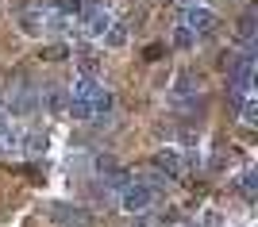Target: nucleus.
<instances>
[{
  "label": "nucleus",
  "mask_w": 258,
  "mask_h": 227,
  "mask_svg": "<svg viewBox=\"0 0 258 227\" xmlns=\"http://www.w3.org/2000/svg\"><path fill=\"white\" fill-rule=\"evenodd\" d=\"M116 193H119V208H123V212L143 216V212L158 200V185H154V181H143V177H127Z\"/></svg>",
  "instance_id": "f257e3e1"
},
{
  "label": "nucleus",
  "mask_w": 258,
  "mask_h": 227,
  "mask_svg": "<svg viewBox=\"0 0 258 227\" xmlns=\"http://www.w3.org/2000/svg\"><path fill=\"white\" fill-rule=\"evenodd\" d=\"M39 108V85L31 77H16L8 81V93H4V112L12 116H27V112Z\"/></svg>",
  "instance_id": "f03ea898"
},
{
  "label": "nucleus",
  "mask_w": 258,
  "mask_h": 227,
  "mask_svg": "<svg viewBox=\"0 0 258 227\" xmlns=\"http://www.w3.org/2000/svg\"><path fill=\"white\" fill-rule=\"evenodd\" d=\"M181 23L197 35V39H201V35H212L216 31V12L208 8V4H189L185 16H181Z\"/></svg>",
  "instance_id": "7ed1b4c3"
},
{
  "label": "nucleus",
  "mask_w": 258,
  "mask_h": 227,
  "mask_svg": "<svg viewBox=\"0 0 258 227\" xmlns=\"http://www.w3.org/2000/svg\"><path fill=\"white\" fill-rule=\"evenodd\" d=\"M46 216H50L54 227H89V212L77 204H50Z\"/></svg>",
  "instance_id": "20e7f679"
},
{
  "label": "nucleus",
  "mask_w": 258,
  "mask_h": 227,
  "mask_svg": "<svg viewBox=\"0 0 258 227\" xmlns=\"http://www.w3.org/2000/svg\"><path fill=\"white\" fill-rule=\"evenodd\" d=\"M250 81H254V58L243 54V58H235V65H231V89H235V97L247 93Z\"/></svg>",
  "instance_id": "39448f33"
},
{
  "label": "nucleus",
  "mask_w": 258,
  "mask_h": 227,
  "mask_svg": "<svg viewBox=\"0 0 258 227\" xmlns=\"http://www.w3.org/2000/svg\"><path fill=\"white\" fill-rule=\"evenodd\" d=\"M181 154L177 150H158L154 154V166H158V173H166V177H177V173H181Z\"/></svg>",
  "instance_id": "423d86ee"
},
{
  "label": "nucleus",
  "mask_w": 258,
  "mask_h": 227,
  "mask_svg": "<svg viewBox=\"0 0 258 227\" xmlns=\"http://www.w3.org/2000/svg\"><path fill=\"white\" fill-rule=\"evenodd\" d=\"M112 108H116V93L100 85V93H97V104H93V119H108V116H112Z\"/></svg>",
  "instance_id": "0eeeda50"
},
{
  "label": "nucleus",
  "mask_w": 258,
  "mask_h": 227,
  "mask_svg": "<svg viewBox=\"0 0 258 227\" xmlns=\"http://www.w3.org/2000/svg\"><path fill=\"white\" fill-rule=\"evenodd\" d=\"M23 146H27V154H46V146H50V135H46V131H27Z\"/></svg>",
  "instance_id": "6e6552de"
},
{
  "label": "nucleus",
  "mask_w": 258,
  "mask_h": 227,
  "mask_svg": "<svg viewBox=\"0 0 258 227\" xmlns=\"http://www.w3.org/2000/svg\"><path fill=\"white\" fill-rule=\"evenodd\" d=\"M254 189H258V170L247 166L243 177H239V193H243V200H254Z\"/></svg>",
  "instance_id": "1a4fd4ad"
},
{
  "label": "nucleus",
  "mask_w": 258,
  "mask_h": 227,
  "mask_svg": "<svg viewBox=\"0 0 258 227\" xmlns=\"http://www.w3.org/2000/svg\"><path fill=\"white\" fill-rule=\"evenodd\" d=\"M39 100H43V108H50V112L66 108V93H62V89H46V93L39 89Z\"/></svg>",
  "instance_id": "9d476101"
},
{
  "label": "nucleus",
  "mask_w": 258,
  "mask_h": 227,
  "mask_svg": "<svg viewBox=\"0 0 258 227\" xmlns=\"http://www.w3.org/2000/svg\"><path fill=\"white\" fill-rule=\"evenodd\" d=\"M100 39H104V46H123V43H127V27L112 20V27H108V31L100 35Z\"/></svg>",
  "instance_id": "9b49d317"
},
{
  "label": "nucleus",
  "mask_w": 258,
  "mask_h": 227,
  "mask_svg": "<svg viewBox=\"0 0 258 227\" xmlns=\"http://www.w3.org/2000/svg\"><path fill=\"white\" fill-rule=\"evenodd\" d=\"M197 93V77L193 73H177V81H173V97H193Z\"/></svg>",
  "instance_id": "f8f14e48"
},
{
  "label": "nucleus",
  "mask_w": 258,
  "mask_h": 227,
  "mask_svg": "<svg viewBox=\"0 0 258 227\" xmlns=\"http://www.w3.org/2000/svg\"><path fill=\"white\" fill-rule=\"evenodd\" d=\"M173 46H181V50H189V46H197V35L189 31V27H173Z\"/></svg>",
  "instance_id": "ddd939ff"
},
{
  "label": "nucleus",
  "mask_w": 258,
  "mask_h": 227,
  "mask_svg": "<svg viewBox=\"0 0 258 227\" xmlns=\"http://www.w3.org/2000/svg\"><path fill=\"white\" fill-rule=\"evenodd\" d=\"M239 39H243V43H250V39H254V12H247V16L239 20Z\"/></svg>",
  "instance_id": "4468645a"
},
{
  "label": "nucleus",
  "mask_w": 258,
  "mask_h": 227,
  "mask_svg": "<svg viewBox=\"0 0 258 227\" xmlns=\"http://www.w3.org/2000/svg\"><path fill=\"white\" fill-rule=\"evenodd\" d=\"M54 12H62V16H77L81 12V0H50Z\"/></svg>",
  "instance_id": "2eb2a0df"
},
{
  "label": "nucleus",
  "mask_w": 258,
  "mask_h": 227,
  "mask_svg": "<svg viewBox=\"0 0 258 227\" xmlns=\"http://www.w3.org/2000/svg\"><path fill=\"white\" fill-rule=\"evenodd\" d=\"M189 4H208V0H189Z\"/></svg>",
  "instance_id": "dca6fc26"
}]
</instances>
